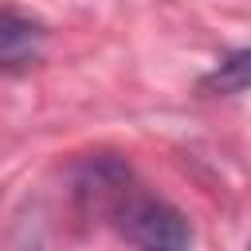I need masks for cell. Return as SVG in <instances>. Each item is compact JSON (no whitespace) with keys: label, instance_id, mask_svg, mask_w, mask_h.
Instances as JSON below:
<instances>
[{"label":"cell","instance_id":"obj_1","mask_svg":"<svg viewBox=\"0 0 251 251\" xmlns=\"http://www.w3.org/2000/svg\"><path fill=\"white\" fill-rule=\"evenodd\" d=\"M118 227L141 247V251H188L192 227L188 220L153 196H126L118 204Z\"/></svg>","mask_w":251,"mask_h":251},{"label":"cell","instance_id":"obj_2","mask_svg":"<svg viewBox=\"0 0 251 251\" xmlns=\"http://www.w3.org/2000/svg\"><path fill=\"white\" fill-rule=\"evenodd\" d=\"M43 55V27L0 4V71H24Z\"/></svg>","mask_w":251,"mask_h":251},{"label":"cell","instance_id":"obj_3","mask_svg":"<svg viewBox=\"0 0 251 251\" xmlns=\"http://www.w3.org/2000/svg\"><path fill=\"white\" fill-rule=\"evenodd\" d=\"M200 90H204V94H216V98L251 90V47L224 55V59L200 78Z\"/></svg>","mask_w":251,"mask_h":251}]
</instances>
